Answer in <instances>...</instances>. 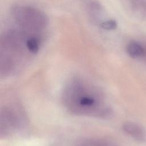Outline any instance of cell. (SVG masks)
<instances>
[{
    "mask_svg": "<svg viewBox=\"0 0 146 146\" xmlns=\"http://www.w3.org/2000/svg\"><path fill=\"white\" fill-rule=\"evenodd\" d=\"M62 102L67 110L77 115L108 119L113 113L100 90L79 78L67 82L63 91Z\"/></svg>",
    "mask_w": 146,
    "mask_h": 146,
    "instance_id": "cell-1",
    "label": "cell"
},
{
    "mask_svg": "<svg viewBox=\"0 0 146 146\" xmlns=\"http://www.w3.org/2000/svg\"><path fill=\"white\" fill-rule=\"evenodd\" d=\"M11 14L21 27V30L27 35L28 31L31 35L38 36L37 34L42 31L47 24V18L44 13L33 7L15 6L12 9Z\"/></svg>",
    "mask_w": 146,
    "mask_h": 146,
    "instance_id": "cell-2",
    "label": "cell"
},
{
    "mask_svg": "<svg viewBox=\"0 0 146 146\" xmlns=\"http://www.w3.org/2000/svg\"><path fill=\"white\" fill-rule=\"evenodd\" d=\"M123 131L128 136L138 141H143L146 138V132L143 127L140 124L128 121L123 124Z\"/></svg>",
    "mask_w": 146,
    "mask_h": 146,
    "instance_id": "cell-3",
    "label": "cell"
},
{
    "mask_svg": "<svg viewBox=\"0 0 146 146\" xmlns=\"http://www.w3.org/2000/svg\"><path fill=\"white\" fill-rule=\"evenodd\" d=\"M86 9L91 18L97 22L99 19L98 17H102L103 7L102 5L97 1L86 2Z\"/></svg>",
    "mask_w": 146,
    "mask_h": 146,
    "instance_id": "cell-4",
    "label": "cell"
},
{
    "mask_svg": "<svg viewBox=\"0 0 146 146\" xmlns=\"http://www.w3.org/2000/svg\"><path fill=\"white\" fill-rule=\"evenodd\" d=\"M127 52L131 56L136 58L143 56L144 54L145 50L139 43L133 41L127 44Z\"/></svg>",
    "mask_w": 146,
    "mask_h": 146,
    "instance_id": "cell-5",
    "label": "cell"
},
{
    "mask_svg": "<svg viewBox=\"0 0 146 146\" xmlns=\"http://www.w3.org/2000/svg\"><path fill=\"white\" fill-rule=\"evenodd\" d=\"M26 48L31 54H36L40 47V39L38 36H29L26 42Z\"/></svg>",
    "mask_w": 146,
    "mask_h": 146,
    "instance_id": "cell-6",
    "label": "cell"
},
{
    "mask_svg": "<svg viewBox=\"0 0 146 146\" xmlns=\"http://www.w3.org/2000/svg\"><path fill=\"white\" fill-rule=\"evenodd\" d=\"M100 27L105 30H113L117 27V22L114 19H107L106 21H102L100 24Z\"/></svg>",
    "mask_w": 146,
    "mask_h": 146,
    "instance_id": "cell-7",
    "label": "cell"
}]
</instances>
